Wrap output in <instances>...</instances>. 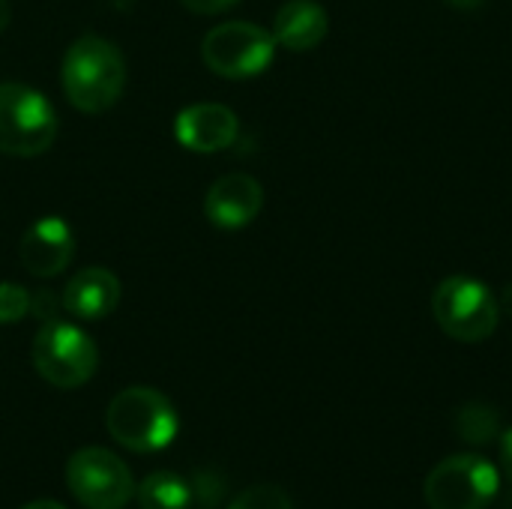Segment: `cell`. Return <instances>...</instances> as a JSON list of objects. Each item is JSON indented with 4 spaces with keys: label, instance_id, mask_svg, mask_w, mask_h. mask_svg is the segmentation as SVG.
<instances>
[{
    "label": "cell",
    "instance_id": "cell-1",
    "mask_svg": "<svg viewBox=\"0 0 512 509\" xmlns=\"http://www.w3.org/2000/svg\"><path fill=\"white\" fill-rule=\"evenodd\" d=\"M60 78L66 99L78 111L99 114L120 99L126 87V60L114 42L102 36H81L66 48Z\"/></svg>",
    "mask_w": 512,
    "mask_h": 509
},
{
    "label": "cell",
    "instance_id": "cell-2",
    "mask_svg": "<svg viewBox=\"0 0 512 509\" xmlns=\"http://www.w3.org/2000/svg\"><path fill=\"white\" fill-rule=\"evenodd\" d=\"M105 426L111 438L132 453H159L177 435V411L153 387H129L108 405Z\"/></svg>",
    "mask_w": 512,
    "mask_h": 509
},
{
    "label": "cell",
    "instance_id": "cell-3",
    "mask_svg": "<svg viewBox=\"0 0 512 509\" xmlns=\"http://www.w3.org/2000/svg\"><path fill=\"white\" fill-rule=\"evenodd\" d=\"M57 138L54 105L27 84H0V153L39 156Z\"/></svg>",
    "mask_w": 512,
    "mask_h": 509
},
{
    "label": "cell",
    "instance_id": "cell-4",
    "mask_svg": "<svg viewBox=\"0 0 512 509\" xmlns=\"http://www.w3.org/2000/svg\"><path fill=\"white\" fill-rule=\"evenodd\" d=\"M432 312L438 327L459 342H483L498 330V297L474 276H450L435 288Z\"/></svg>",
    "mask_w": 512,
    "mask_h": 509
},
{
    "label": "cell",
    "instance_id": "cell-5",
    "mask_svg": "<svg viewBox=\"0 0 512 509\" xmlns=\"http://www.w3.org/2000/svg\"><path fill=\"white\" fill-rule=\"evenodd\" d=\"M33 366L51 387L75 390L93 378L99 366V351L81 327L48 321L33 339Z\"/></svg>",
    "mask_w": 512,
    "mask_h": 509
},
{
    "label": "cell",
    "instance_id": "cell-6",
    "mask_svg": "<svg viewBox=\"0 0 512 509\" xmlns=\"http://www.w3.org/2000/svg\"><path fill=\"white\" fill-rule=\"evenodd\" d=\"M501 489L498 468L477 456H450L426 477V504L432 509H486Z\"/></svg>",
    "mask_w": 512,
    "mask_h": 509
},
{
    "label": "cell",
    "instance_id": "cell-7",
    "mask_svg": "<svg viewBox=\"0 0 512 509\" xmlns=\"http://www.w3.org/2000/svg\"><path fill=\"white\" fill-rule=\"evenodd\" d=\"M276 54V39L270 30L252 21H228L213 27L201 42V57L210 72L222 78H255Z\"/></svg>",
    "mask_w": 512,
    "mask_h": 509
},
{
    "label": "cell",
    "instance_id": "cell-8",
    "mask_svg": "<svg viewBox=\"0 0 512 509\" xmlns=\"http://www.w3.org/2000/svg\"><path fill=\"white\" fill-rule=\"evenodd\" d=\"M66 486L87 509H123L135 495L126 462L102 447H81L66 462Z\"/></svg>",
    "mask_w": 512,
    "mask_h": 509
},
{
    "label": "cell",
    "instance_id": "cell-9",
    "mask_svg": "<svg viewBox=\"0 0 512 509\" xmlns=\"http://www.w3.org/2000/svg\"><path fill=\"white\" fill-rule=\"evenodd\" d=\"M75 255V234L60 216L36 219L21 237V264L39 279H51L69 267Z\"/></svg>",
    "mask_w": 512,
    "mask_h": 509
},
{
    "label": "cell",
    "instance_id": "cell-10",
    "mask_svg": "<svg viewBox=\"0 0 512 509\" xmlns=\"http://www.w3.org/2000/svg\"><path fill=\"white\" fill-rule=\"evenodd\" d=\"M264 207V189L249 174H225L219 177L204 198V213L216 228H246L258 219Z\"/></svg>",
    "mask_w": 512,
    "mask_h": 509
},
{
    "label": "cell",
    "instance_id": "cell-11",
    "mask_svg": "<svg viewBox=\"0 0 512 509\" xmlns=\"http://www.w3.org/2000/svg\"><path fill=\"white\" fill-rule=\"evenodd\" d=\"M174 132L177 141L192 153H219L234 144L240 132V120L228 105L198 102L177 114Z\"/></svg>",
    "mask_w": 512,
    "mask_h": 509
},
{
    "label": "cell",
    "instance_id": "cell-12",
    "mask_svg": "<svg viewBox=\"0 0 512 509\" xmlns=\"http://www.w3.org/2000/svg\"><path fill=\"white\" fill-rule=\"evenodd\" d=\"M117 303H120V279L105 267L78 270L63 291V309L81 321H102L117 309Z\"/></svg>",
    "mask_w": 512,
    "mask_h": 509
},
{
    "label": "cell",
    "instance_id": "cell-13",
    "mask_svg": "<svg viewBox=\"0 0 512 509\" xmlns=\"http://www.w3.org/2000/svg\"><path fill=\"white\" fill-rule=\"evenodd\" d=\"M330 18L318 0H288L273 21V39L288 51H312L327 36Z\"/></svg>",
    "mask_w": 512,
    "mask_h": 509
},
{
    "label": "cell",
    "instance_id": "cell-14",
    "mask_svg": "<svg viewBox=\"0 0 512 509\" xmlns=\"http://www.w3.org/2000/svg\"><path fill=\"white\" fill-rule=\"evenodd\" d=\"M138 507L141 509H189L192 489L180 474L156 471L138 486Z\"/></svg>",
    "mask_w": 512,
    "mask_h": 509
},
{
    "label": "cell",
    "instance_id": "cell-15",
    "mask_svg": "<svg viewBox=\"0 0 512 509\" xmlns=\"http://www.w3.org/2000/svg\"><path fill=\"white\" fill-rule=\"evenodd\" d=\"M456 432L462 441L483 447L498 435V411L483 402H468L456 414Z\"/></svg>",
    "mask_w": 512,
    "mask_h": 509
},
{
    "label": "cell",
    "instance_id": "cell-16",
    "mask_svg": "<svg viewBox=\"0 0 512 509\" xmlns=\"http://www.w3.org/2000/svg\"><path fill=\"white\" fill-rule=\"evenodd\" d=\"M228 509H294L291 507V498L279 489V486H270V483H261V486H249L243 489Z\"/></svg>",
    "mask_w": 512,
    "mask_h": 509
},
{
    "label": "cell",
    "instance_id": "cell-17",
    "mask_svg": "<svg viewBox=\"0 0 512 509\" xmlns=\"http://www.w3.org/2000/svg\"><path fill=\"white\" fill-rule=\"evenodd\" d=\"M30 291L15 282H0V324H15L30 315Z\"/></svg>",
    "mask_w": 512,
    "mask_h": 509
},
{
    "label": "cell",
    "instance_id": "cell-18",
    "mask_svg": "<svg viewBox=\"0 0 512 509\" xmlns=\"http://www.w3.org/2000/svg\"><path fill=\"white\" fill-rule=\"evenodd\" d=\"M186 9L198 12V15H219V12H228L234 9L240 0H180Z\"/></svg>",
    "mask_w": 512,
    "mask_h": 509
},
{
    "label": "cell",
    "instance_id": "cell-19",
    "mask_svg": "<svg viewBox=\"0 0 512 509\" xmlns=\"http://www.w3.org/2000/svg\"><path fill=\"white\" fill-rule=\"evenodd\" d=\"M501 465H504V471H507V477H510L512 483V429H507L501 435Z\"/></svg>",
    "mask_w": 512,
    "mask_h": 509
},
{
    "label": "cell",
    "instance_id": "cell-20",
    "mask_svg": "<svg viewBox=\"0 0 512 509\" xmlns=\"http://www.w3.org/2000/svg\"><path fill=\"white\" fill-rule=\"evenodd\" d=\"M450 6H456V9H480L486 0H447Z\"/></svg>",
    "mask_w": 512,
    "mask_h": 509
},
{
    "label": "cell",
    "instance_id": "cell-21",
    "mask_svg": "<svg viewBox=\"0 0 512 509\" xmlns=\"http://www.w3.org/2000/svg\"><path fill=\"white\" fill-rule=\"evenodd\" d=\"M9 18H12V9H9V3H6V0H0V33L9 27Z\"/></svg>",
    "mask_w": 512,
    "mask_h": 509
},
{
    "label": "cell",
    "instance_id": "cell-22",
    "mask_svg": "<svg viewBox=\"0 0 512 509\" xmlns=\"http://www.w3.org/2000/svg\"><path fill=\"white\" fill-rule=\"evenodd\" d=\"M498 306H501L507 315H512V285H507V288H504V297L498 300Z\"/></svg>",
    "mask_w": 512,
    "mask_h": 509
},
{
    "label": "cell",
    "instance_id": "cell-23",
    "mask_svg": "<svg viewBox=\"0 0 512 509\" xmlns=\"http://www.w3.org/2000/svg\"><path fill=\"white\" fill-rule=\"evenodd\" d=\"M21 509H66L63 504H57V501H33V504H27V507Z\"/></svg>",
    "mask_w": 512,
    "mask_h": 509
}]
</instances>
